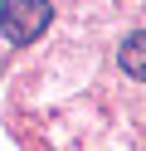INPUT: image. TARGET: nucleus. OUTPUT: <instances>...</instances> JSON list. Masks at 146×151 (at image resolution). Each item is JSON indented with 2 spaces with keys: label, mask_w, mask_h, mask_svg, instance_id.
<instances>
[{
  "label": "nucleus",
  "mask_w": 146,
  "mask_h": 151,
  "mask_svg": "<svg viewBox=\"0 0 146 151\" xmlns=\"http://www.w3.org/2000/svg\"><path fill=\"white\" fill-rule=\"evenodd\" d=\"M117 63H122L127 78H141V83H146V29H136V34H127V39H122Z\"/></svg>",
  "instance_id": "f03ea898"
},
{
  "label": "nucleus",
  "mask_w": 146,
  "mask_h": 151,
  "mask_svg": "<svg viewBox=\"0 0 146 151\" xmlns=\"http://www.w3.org/2000/svg\"><path fill=\"white\" fill-rule=\"evenodd\" d=\"M54 20L49 0H0V34L10 44H34Z\"/></svg>",
  "instance_id": "f257e3e1"
}]
</instances>
